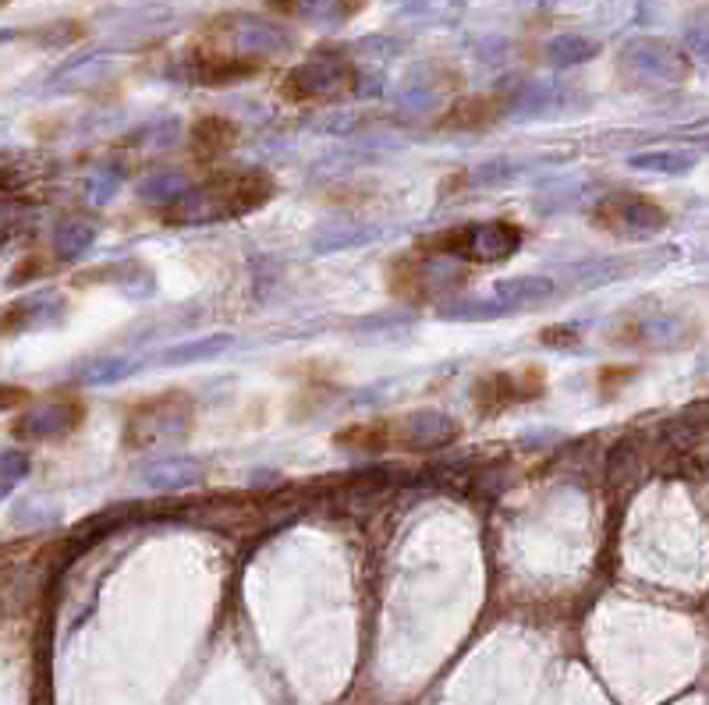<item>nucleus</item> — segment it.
Segmentation results:
<instances>
[{"mask_svg":"<svg viewBox=\"0 0 709 705\" xmlns=\"http://www.w3.org/2000/svg\"><path fill=\"white\" fill-rule=\"evenodd\" d=\"M341 89H351V68L330 61H309L284 78V96L291 100H323Z\"/></svg>","mask_w":709,"mask_h":705,"instance_id":"3","label":"nucleus"},{"mask_svg":"<svg viewBox=\"0 0 709 705\" xmlns=\"http://www.w3.org/2000/svg\"><path fill=\"white\" fill-rule=\"evenodd\" d=\"M546 390L543 376L536 369H525V372H493L486 380H479L476 387V408L483 415H497V411L511 408L518 401H532Z\"/></svg>","mask_w":709,"mask_h":705,"instance_id":"2","label":"nucleus"},{"mask_svg":"<svg viewBox=\"0 0 709 705\" xmlns=\"http://www.w3.org/2000/svg\"><path fill=\"white\" fill-rule=\"evenodd\" d=\"M504 114V96H468V100H458L444 117H440V128H451V132H483L486 124H493Z\"/></svg>","mask_w":709,"mask_h":705,"instance_id":"5","label":"nucleus"},{"mask_svg":"<svg viewBox=\"0 0 709 705\" xmlns=\"http://www.w3.org/2000/svg\"><path fill=\"white\" fill-rule=\"evenodd\" d=\"M263 68V61L256 57H227V54H217V57H199L195 61V75L210 82V86H227V82H242V78L256 75Z\"/></svg>","mask_w":709,"mask_h":705,"instance_id":"6","label":"nucleus"},{"mask_svg":"<svg viewBox=\"0 0 709 705\" xmlns=\"http://www.w3.org/2000/svg\"><path fill=\"white\" fill-rule=\"evenodd\" d=\"M234 135H238V128H234L231 121H224V117H203V121H195L192 128V139L203 149H210V153L227 149L234 142Z\"/></svg>","mask_w":709,"mask_h":705,"instance_id":"7","label":"nucleus"},{"mask_svg":"<svg viewBox=\"0 0 709 705\" xmlns=\"http://www.w3.org/2000/svg\"><path fill=\"white\" fill-rule=\"evenodd\" d=\"M596 220H603L607 227H614L617 234H642L656 231L667 220V213L656 202L642 199V195H614L603 202V210L596 213Z\"/></svg>","mask_w":709,"mask_h":705,"instance_id":"4","label":"nucleus"},{"mask_svg":"<svg viewBox=\"0 0 709 705\" xmlns=\"http://www.w3.org/2000/svg\"><path fill=\"white\" fill-rule=\"evenodd\" d=\"M522 234L511 224H476L461 227V231H447L440 238H426L422 248L426 252H444L451 259H472V263H500L518 248Z\"/></svg>","mask_w":709,"mask_h":705,"instance_id":"1","label":"nucleus"}]
</instances>
